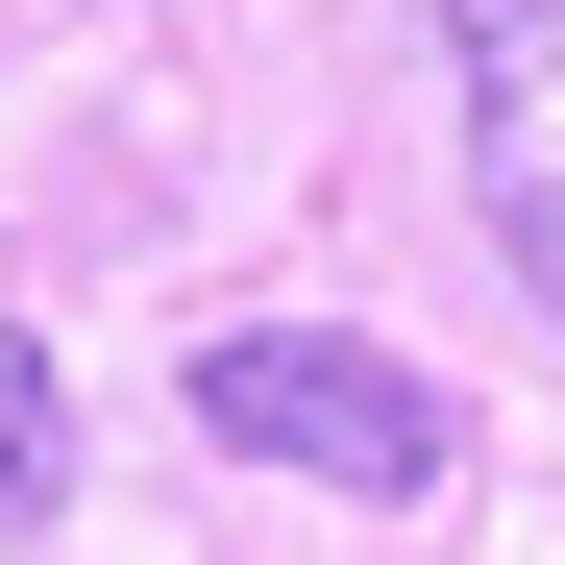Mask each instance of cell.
<instances>
[{
    "label": "cell",
    "instance_id": "obj_1",
    "mask_svg": "<svg viewBox=\"0 0 565 565\" xmlns=\"http://www.w3.org/2000/svg\"><path fill=\"white\" fill-rule=\"evenodd\" d=\"M198 443H246V467H296V492H369V516H418L443 467H467V418H443V369H394V344H344V320H222V344H198Z\"/></svg>",
    "mask_w": 565,
    "mask_h": 565
},
{
    "label": "cell",
    "instance_id": "obj_2",
    "mask_svg": "<svg viewBox=\"0 0 565 565\" xmlns=\"http://www.w3.org/2000/svg\"><path fill=\"white\" fill-rule=\"evenodd\" d=\"M443 74H467V198L565 320V0H443Z\"/></svg>",
    "mask_w": 565,
    "mask_h": 565
},
{
    "label": "cell",
    "instance_id": "obj_3",
    "mask_svg": "<svg viewBox=\"0 0 565 565\" xmlns=\"http://www.w3.org/2000/svg\"><path fill=\"white\" fill-rule=\"evenodd\" d=\"M25 516H74V394H50V344L0 320V541Z\"/></svg>",
    "mask_w": 565,
    "mask_h": 565
}]
</instances>
